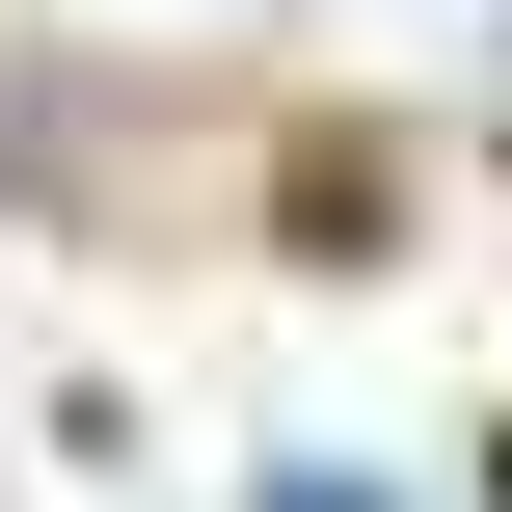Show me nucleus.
I'll return each mask as SVG.
<instances>
[{
  "mask_svg": "<svg viewBox=\"0 0 512 512\" xmlns=\"http://www.w3.org/2000/svg\"><path fill=\"white\" fill-rule=\"evenodd\" d=\"M243 512H378V486H324V459H297V486H243Z\"/></svg>",
  "mask_w": 512,
  "mask_h": 512,
  "instance_id": "nucleus-1",
  "label": "nucleus"
}]
</instances>
